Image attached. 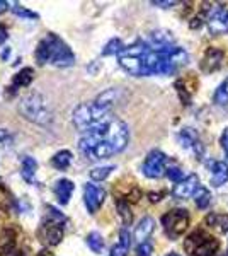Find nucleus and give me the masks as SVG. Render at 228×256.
<instances>
[{"label": "nucleus", "instance_id": "obj_1", "mask_svg": "<svg viewBox=\"0 0 228 256\" xmlns=\"http://www.w3.org/2000/svg\"><path fill=\"white\" fill-rule=\"evenodd\" d=\"M19 113L26 120H29V122L38 123V125H43V126L49 125L53 120L51 110H49V106L46 104L44 98L38 92H31V94H27V96L20 98Z\"/></svg>", "mask_w": 228, "mask_h": 256}, {"label": "nucleus", "instance_id": "obj_2", "mask_svg": "<svg viewBox=\"0 0 228 256\" xmlns=\"http://www.w3.org/2000/svg\"><path fill=\"white\" fill-rule=\"evenodd\" d=\"M184 250L191 256H215L220 250V242L205 230H194L186 238Z\"/></svg>", "mask_w": 228, "mask_h": 256}, {"label": "nucleus", "instance_id": "obj_3", "mask_svg": "<svg viewBox=\"0 0 228 256\" xmlns=\"http://www.w3.org/2000/svg\"><path fill=\"white\" fill-rule=\"evenodd\" d=\"M162 226H164L165 234L169 239L176 241L182 234L186 232V229L189 227V214L184 208H172L167 214L162 216Z\"/></svg>", "mask_w": 228, "mask_h": 256}, {"label": "nucleus", "instance_id": "obj_4", "mask_svg": "<svg viewBox=\"0 0 228 256\" xmlns=\"http://www.w3.org/2000/svg\"><path fill=\"white\" fill-rule=\"evenodd\" d=\"M51 40V46H53V56L51 62L56 67H70V65L75 64V55L72 53L67 44L63 43V40H60L55 34H48Z\"/></svg>", "mask_w": 228, "mask_h": 256}, {"label": "nucleus", "instance_id": "obj_5", "mask_svg": "<svg viewBox=\"0 0 228 256\" xmlns=\"http://www.w3.org/2000/svg\"><path fill=\"white\" fill-rule=\"evenodd\" d=\"M165 164H167V156L160 150H152L145 159L142 171L150 180H157L165 172Z\"/></svg>", "mask_w": 228, "mask_h": 256}, {"label": "nucleus", "instance_id": "obj_6", "mask_svg": "<svg viewBox=\"0 0 228 256\" xmlns=\"http://www.w3.org/2000/svg\"><path fill=\"white\" fill-rule=\"evenodd\" d=\"M72 122L77 130H80V132L89 130L90 126H94L95 123H99L94 114L92 102H89V104H87V102H82V104H78L72 113Z\"/></svg>", "mask_w": 228, "mask_h": 256}, {"label": "nucleus", "instance_id": "obj_7", "mask_svg": "<svg viewBox=\"0 0 228 256\" xmlns=\"http://www.w3.org/2000/svg\"><path fill=\"white\" fill-rule=\"evenodd\" d=\"M38 238L41 242H44V244H48V246L60 244L61 238H63V226H61V222H56L49 218V220H46L39 227Z\"/></svg>", "mask_w": 228, "mask_h": 256}, {"label": "nucleus", "instance_id": "obj_8", "mask_svg": "<svg viewBox=\"0 0 228 256\" xmlns=\"http://www.w3.org/2000/svg\"><path fill=\"white\" fill-rule=\"evenodd\" d=\"M206 22L211 34H225L228 32V9L220 6L211 7Z\"/></svg>", "mask_w": 228, "mask_h": 256}, {"label": "nucleus", "instance_id": "obj_9", "mask_svg": "<svg viewBox=\"0 0 228 256\" xmlns=\"http://www.w3.org/2000/svg\"><path fill=\"white\" fill-rule=\"evenodd\" d=\"M104 198H106V192L104 188L97 186V184H92V183H87L85 188H84V204L87 210L90 214H95L101 205L104 204Z\"/></svg>", "mask_w": 228, "mask_h": 256}, {"label": "nucleus", "instance_id": "obj_10", "mask_svg": "<svg viewBox=\"0 0 228 256\" xmlns=\"http://www.w3.org/2000/svg\"><path fill=\"white\" fill-rule=\"evenodd\" d=\"M200 176L198 174H189L186 176V180H182L181 183H177L172 190V196L179 198V200H186V198L193 196L194 193L200 190Z\"/></svg>", "mask_w": 228, "mask_h": 256}, {"label": "nucleus", "instance_id": "obj_11", "mask_svg": "<svg viewBox=\"0 0 228 256\" xmlns=\"http://www.w3.org/2000/svg\"><path fill=\"white\" fill-rule=\"evenodd\" d=\"M179 144L184 148L193 150L198 159L203 158L205 148H203V144L200 140V135L196 134V130H193V128H182L181 134H179Z\"/></svg>", "mask_w": 228, "mask_h": 256}, {"label": "nucleus", "instance_id": "obj_12", "mask_svg": "<svg viewBox=\"0 0 228 256\" xmlns=\"http://www.w3.org/2000/svg\"><path fill=\"white\" fill-rule=\"evenodd\" d=\"M223 56H225L223 50L213 48V46L208 48L205 52V56H203V60H201V72L211 74V72H215V70H218L220 67H222Z\"/></svg>", "mask_w": 228, "mask_h": 256}, {"label": "nucleus", "instance_id": "obj_13", "mask_svg": "<svg viewBox=\"0 0 228 256\" xmlns=\"http://www.w3.org/2000/svg\"><path fill=\"white\" fill-rule=\"evenodd\" d=\"M55 195L58 198V204L60 205H67L70 202V196H72L73 190H75V184L70 180H58L55 183Z\"/></svg>", "mask_w": 228, "mask_h": 256}, {"label": "nucleus", "instance_id": "obj_14", "mask_svg": "<svg viewBox=\"0 0 228 256\" xmlns=\"http://www.w3.org/2000/svg\"><path fill=\"white\" fill-rule=\"evenodd\" d=\"M228 181V164L225 160H217L211 169V184L215 188L223 186Z\"/></svg>", "mask_w": 228, "mask_h": 256}, {"label": "nucleus", "instance_id": "obj_15", "mask_svg": "<svg viewBox=\"0 0 228 256\" xmlns=\"http://www.w3.org/2000/svg\"><path fill=\"white\" fill-rule=\"evenodd\" d=\"M153 229H155V220H153L152 217H143L135 229V239L140 242V244H142V242H147V239L150 238Z\"/></svg>", "mask_w": 228, "mask_h": 256}, {"label": "nucleus", "instance_id": "obj_16", "mask_svg": "<svg viewBox=\"0 0 228 256\" xmlns=\"http://www.w3.org/2000/svg\"><path fill=\"white\" fill-rule=\"evenodd\" d=\"M51 56H53V46H51V40L49 36H46L44 40H41L36 46V52H34V58L38 62L39 65H44L46 62H51Z\"/></svg>", "mask_w": 228, "mask_h": 256}, {"label": "nucleus", "instance_id": "obj_17", "mask_svg": "<svg viewBox=\"0 0 228 256\" xmlns=\"http://www.w3.org/2000/svg\"><path fill=\"white\" fill-rule=\"evenodd\" d=\"M205 222L210 229L217 230L220 234L228 232V214H210L206 216Z\"/></svg>", "mask_w": 228, "mask_h": 256}, {"label": "nucleus", "instance_id": "obj_18", "mask_svg": "<svg viewBox=\"0 0 228 256\" xmlns=\"http://www.w3.org/2000/svg\"><path fill=\"white\" fill-rule=\"evenodd\" d=\"M15 238H17V234H15L14 229H5L0 234V256H9L10 253H14Z\"/></svg>", "mask_w": 228, "mask_h": 256}, {"label": "nucleus", "instance_id": "obj_19", "mask_svg": "<svg viewBox=\"0 0 228 256\" xmlns=\"http://www.w3.org/2000/svg\"><path fill=\"white\" fill-rule=\"evenodd\" d=\"M131 246V236L126 229L119 230V239L118 242L111 248V256H128V251H130Z\"/></svg>", "mask_w": 228, "mask_h": 256}, {"label": "nucleus", "instance_id": "obj_20", "mask_svg": "<svg viewBox=\"0 0 228 256\" xmlns=\"http://www.w3.org/2000/svg\"><path fill=\"white\" fill-rule=\"evenodd\" d=\"M36 169H38V162L34 158H22V168H20V176L26 183L34 184L36 183Z\"/></svg>", "mask_w": 228, "mask_h": 256}, {"label": "nucleus", "instance_id": "obj_21", "mask_svg": "<svg viewBox=\"0 0 228 256\" xmlns=\"http://www.w3.org/2000/svg\"><path fill=\"white\" fill-rule=\"evenodd\" d=\"M118 98H119V90L118 89H107L104 90V92L101 94V96H97V99H95V104L101 106V108H104L107 111H111V108L118 102Z\"/></svg>", "mask_w": 228, "mask_h": 256}, {"label": "nucleus", "instance_id": "obj_22", "mask_svg": "<svg viewBox=\"0 0 228 256\" xmlns=\"http://www.w3.org/2000/svg\"><path fill=\"white\" fill-rule=\"evenodd\" d=\"M32 79H34V70L32 68L26 67V68L19 70V72L14 76V80H12V89L14 88H26V86L31 84Z\"/></svg>", "mask_w": 228, "mask_h": 256}, {"label": "nucleus", "instance_id": "obj_23", "mask_svg": "<svg viewBox=\"0 0 228 256\" xmlns=\"http://www.w3.org/2000/svg\"><path fill=\"white\" fill-rule=\"evenodd\" d=\"M70 162H72V152H70V150L56 152V154L53 156V159H51V166L60 169V171H65V169L70 166Z\"/></svg>", "mask_w": 228, "mask_h": 256}, {"label": "nucleus", "instance_id": "obj_24", "mask_svg": "<svg viewBox=\"0 0 228 256\" xmlns=\"http://www.w3.org/2000/svg\"><path fill=\"white\" fill-rule=\"evenodd\" d=\"M116 208H118V214L121 217L123 224L124 226H130L133 222V214H131V208H130V204L123 198H118L116 200Z\"/></svg>", "mask_w": 228, "mask_h": 256}, {"label": "nucleus", "instance_id": "obj_25", "mask_svg": "<svg viewBox=\"0 0 228 256\" xmlns=\"http://www.w3.org/2000/svg\"><path fill=\"white\" fill-rule=\"evenodd\" d=\"M194 202H196V207L198 208H201V210L208 208L210 204H211V193L206 188L200 186V190L194 193Z\"/></svg>", "mask_w": 228, "mask_h": 256}, {"label": "nucleus", "instance_id": "obj_26", "mask_svg": "<svg viewBox=\"0 0 228 256\" xmlns=\"http://www.w3.org/2000/svg\"><path fill=\"white\" fill-rule=\"evenodd\" d=\"M213 101H215V104H218V106L228 104V80L222 82V84L218 86V89L215 90V94H213Z\"/></svg>", "mask_w": 228, "mask_h": 256}, {"label": "nucleus", "instance_id": "obj_27", "mask_svg": "<svg viewBox=\"0 0 228 256\" xmlns=\"http://www.w3.org/2000/svg\"><path fill=\"white\" fill-rule=\"evenodd\" d=\"M85 241H87V246H89L94 253H101V251L104 250V239H102V236L99 232H95V230L87 236Z\"/></svg>", "mask_w": 228, "mask_h": 256}, {"label": "nucleus", "instance_id": "obj_28", "mask_svg": "<svg viewBox=\"0 0 228 256\" xmlns=\"http://www.w3.org/2000/svg\"><path fill=\"white\" fill-rule=\"evenodd\" d=\"M123 50H124V46H123L121 40H119V38H113L104 46V50H102V55H106V56H109V55H119V53H121Z\"/></svg>", "mask_w": 228, "mask_h": 256}, {"label": "nucleus", "instance_id": "obj_29", "mask_svg": "<svg viewBox=\"0 0 228 256\" xmlns=\"http://www.w3.org/2000/svg\"><path fill=\"white\" fill-rule=\"evenodd\" d=\"M114 171V166H102V168H94L90 171V180L92 181H104L111 172Z\"/></svg>", "mask_w": 228, "mask_h": 256}, {"label": "nucleus", "instance_id": "obj_30", "mask_svg": "<svg viewBox=\"0 0 228 256\" xmlns=\"http://www.w3.org/2000/svg\"><path fill=\"white\" fill-rule=\"evenodd\" d=\"M12 12H14L15 16H19V18H24V19H38L39 16L36 14V12L26 9V7L19 6V4H14V7H12Z\"/></svg>", "mask_w": 228, "mask_h": 256}, {"label": "nucleus", "instance_id": "obj_31", "mask_svg": "<svg viewBox=\"0 0 228 256\" xmlns=\"http://www.w3.org/2000/svg\"><path fill=\"white\" fill-rule=\"evenodd\" d=\"M167 176H169V180L174 181V183H181L182 180H186L184 172H182L179 168H169L167 169Z\"/></svg>", "mask_w": 228, "mask_h": 256}, {"label": "nucleus", "instance_id": "obj_32", "mask_svg": "<svg viewBox=\"0 0 228 256\" xmlns=\"http://www.w3.org/2000/svg\"><path fill=\"white\" fill-rule=\"evenodd\" d=\"M153 253V246L150 242H142L138 248H136V256H152Z\"/></svg>", "mask_w": 228, "mask_h": 256}, {"label": "nucleus", "instance_id": "obj_33", "mask_svg": "<svg viewBox=\"0 0 228 256\" xmlns=\"http://www.w3.org/2000/svg\"><path fill=\"white\" fill-rule=\"evenodd\" d=\"M177 2H174V0H153L152 2V6H157V7H162V9H167V7H172V6H176Z\"/></svg>", "mask_w": 228, "mask_h": 256}, {"label": "nucleus", "instance_id": "obj_34", "mask_svg": "<svg viewBox=\"0 0 228 256\" xmlns=\"http://www.w3.org/2000/svg\"><path fill=\"white\" fill-rule=\"evenodd\" d=\"M220 144H222L223 150H225V154L228 156V126L225 128V130H223L222 138H220Z\"/></svg>", "mask_w": 228, "mask_h": 256}, {"label": "nucleus", "instance_id": "obj_35", "mask_svg": "<svg viewBox=\"0 0 228 256\" xmlns=\"http://www.w3.org/2000/svg\"><path fill=\"white\" fill-rule=\"evenodd\" d=\"M7 36H9V34H7V30H5V28H3V26H0V44L5 43Z\"/></svg>", "mask_w": 228, "mask_h": 256}, {"label": "nucleus", "instance_id": "obj_36", "mask_svg": "<svg viewBox=\"0 0 228 256\" xmlns=\"http://www.w3.org/2000/svg\"><path fill=\"white\" fill-rule=\"evenodd\" d=\"M148 196H150V202H160L162 200V195H160V193H150V195H148Z\"/></svg>", "mask_w": 228, "mask_h": 256}, {"label": "nucleus", "instance_id": "obj_37", "mask_svg": "<svg viewBox=\"0 0 228 256\" xmlns=\"http://www.w3.org/2000/svg\"><path fill=\"white\" fill-rule=\"evenodd\" d=\"M7 137H9V134H7L5 130H2V128H0V142H5Z\"/></svg>", "mask_w": 228, "mask_h": 256}, {"label": "nucleus", "instance_id": "obj_38", "mask_svg": "<svg viewBox=\"0 0 228 256\" xmlns=\"http://www.w3.org/2000/svg\"><path fill=\"white\" fill-rule=\"evenodd\" d=\"M7 7H9V4H7L5 0H0V12H3Z\"/></svg>", "mask_w": 228, "mask_h": 256}, {"label": "nucleus", "instance_id": "obj_39", "mask_svg": "<svg viewBox=\"0 0 228 256\" xmlns=\"http://www.w3.org/2000/svg\"><path fill=\"white\" fill-rule=\"evenodd\" d=\"M36 256H53L51 253H49V251H46V250H41L39 251V253L38 254H36Z\"/></svg>", "mask_w": 228, "mask_h": 256}, {"label": "nucleus", "instance_id": "obj_40", "mask_svg": "<svg viewBox=\"0 0 228 256\" xmlns=\"http://www.w3.org/2000/svg\"><path fill=\"white\" fill-rule=\"evenodd\" d=\"M7 56H9V50H5V52L2 53V58H7Z\"/></svg>", "mask_w": 228, "mask_h": 256}, {"label": "nucleus", "instance_id": "obj_41", "mask_svg": "<svg viewBox=\"0 0 228 256\" xmlns=\"http://www.w3.org/2000/svg\"><path fill=\"white\" fill-rule=\"evenodd\" d=\"M167 256H181V254H177V253H171V254H167Z\"/></svg>", "mask_w": 228, "mask_h": 256}]
</instances>
